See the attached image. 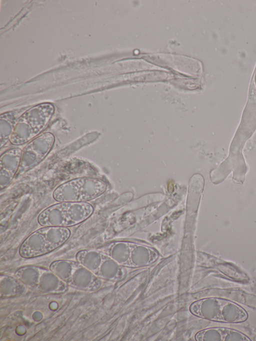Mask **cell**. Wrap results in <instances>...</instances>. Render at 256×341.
<instances>
[{
    "label": "cell",
    "instance_id": "52a82bcc",
    "mask_svg": "<svg viewBox=\"0 0 256 341\" xmlns=\"http://www.w3.org/2000/svg\"><path fill=\"white\" fill-rule=\"evenodd\" d=\"M53 142L48 144H30L22 152L21 162L17 172H25L42 162L52 146Z\"/></svg>",
    "mask_w": 256,
    "mask_h": 341
},
{
    "label": "cell",
    "instance_id": "5b68a950",
    "mask_svg": "<svg viewBox=\"0 0 256 341\" xmlns=\"http://www.w3.org/2000/svg\"><path fill=\"white\" fill-rule=\"evenodd\" d=\"M17 278L32 290L45 293L59 294L65 292L68 285L50 269L38 266H26L16 272Z\"/></svg>",
    "mask_w": 256,
    "mask_h": 341
},
{
    "label": "cell",
    "instance_id": "277c9868",
    "mask_svg": "<svg viewBox=\"0 0 256 341\" xmlns=\"http://www.w3.org/2000/svg\"><path fill=\"white\" fill-rule=\"evenodd\" d=\"M50 268L68 286L76 288L94 291L100 286L98 276L77 260H56Z\"/></svg>",
    "mask_w": 256,
    "mask_h": 341
},
{
    "label": "cell",
    "instance_id": "7a4b0ae2",
    "mask_svg": "<svg viewBox=\"0 0 256 341\" xmlns=\"http://www.w3.org/2000/svg\"><path fill=\"white\" fill-rule=\"evenodd\" d=\"M68 228L44 226L31 234L22 244L19 252L30 258L50 252L65 243L70 236Z\"/></svg>",
    "mask_w": 256,
    "mask_h": 341
},
{
    "label": "cell",
    "instance_id": "6da1fadb",
    "mask_svg": "<svg viewBox=\"0 0 256 341\" xmlns=\"http://www.w3.org/2000/svg\"><path fill=\"white\" fill-rule=\"evenodd\" d=\"M94 210V206L88 202H58L41 212L38 221L42 226L68 228L82 222Z\"/></svg>",
    "mask_w": 256,
    "mask_h": 341
},
{
    "label": "cell",
    "instance_id": "ba28073f",
    "mask_svg": "<svg viewBox=\"0 0 256 341\" xmlns=\"http://www.w3.org/2000/svg\"><path fill=\"white\" fill-rule=\"evenodd\" d=\"M22 152L20 149H11L0 158V186L5 188L18 172L22 160Z\"/></svg>",
    "mask_w": 256,
    "mask_h": 341
},
{
    "label": "cell",
    "instance_id": "3957f363",
    "mask_svg": "<svg viewBox=\"0 0 256 341\" xmlns=\"http://www.w3.org/2000/svg\"><path fill=\"white\" fill-rule=\"evenodd\" d=\"M106 184L102 180L82 177L66 182L54 191L53 198L58 202H88L102 194Z\"/></svg>",
    "mask_w": 256,
    "mask_h": 341
},
{
    "label": "cell",
    "instance_id": "8992f818",
    "mask_svg": "<svg viewBox=\"0 0 256 341\" xmlns=\"http://www.w3.org/2000/svg\"><path fill=\"white\" fill-rule=\"evenodd\" d=\"M40 107L36 114V108L24 114L20 118L11 136L24 131L16 138L10 140L14 144H22L30 140L42 132L46 126L51 118L52 110H47L40 116Z\"/></svg>",
    "mask_w": 256,
    "mask_h": 341
}]
</instances>
